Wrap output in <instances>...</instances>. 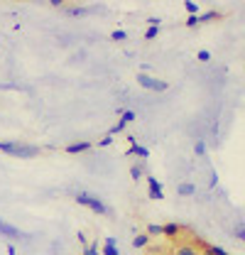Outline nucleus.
Instances as JSON below:
<instances>
[{
	"mask_svg": "<svg viewBox=\"0 0 245 255\" xmlns=\"http://www.w3.org/2000/svg\"><path fill=\"white\" fill-rule=\"evenodd\" d=\"M0 152H2V155H10V157L30 159V157L42 155V147L27 145V142H0Z\"/></svg>",
	"mask_w": 245,
	"mask_h": 255,
	"instance_id": "obj_1",
	"label": "nucleus"
},
{
	"mask_svg": "<svg viewBox=\"0 0 245 255\" xmlns=\"http://www.w3.org/2000/svg\"><path fill=\"white\" fill-rule=\"evenodd\" d=\"M137 86H142V89H147V91H154V94H162V91L169 89L167 81H162V79H157V76H150V74H137Z\"/></svg>",
	"mask_w": 245,
	"mask_h": 255,
	"instance_id": "obj_2",
	"label": "nucleus"
},
{
	"mask_svg": "<svg viewBox=\"0 0 245 255\" xmlns=\"http://www.w3.org/2000/svg\"><path fill=\"white\" fill-rule=\"evenodd\" d=\"M76 201L81 204V206H89L91 211H96V214H108V206L101 201V199H96V196H91V194H76Z\"/></svg>",
	"mask_w": 245,
	"mask_h": 255,
	"instance_id": "obj_3",
	"label": "nucleus"
},
{
	"mask_svg": "<svg viewBox=\"0 0 245 255\" xmlns=\"http://www.w3.org/2000/svg\"><path fill=\"white\" fill-rule=\"evenodd\" d=\"M0 236H5V238H10V241H17V238H27V233H22L20 228H15V226L5 223L2 219H0Z\"/></svg>",
	"mask_w": 245,
	"mask_h": 255,
	"instance_id": "obj_4",
	"label": "nucleus"
},
{
	"mask_svg": "<svg viewBox=\"0 0 245 255\" xmlns=\"http://www.w3.org/2000/svg\"><path fill=\"white\" fill-rule=\"evenodd\" d=\"M221 17V12H206V15H194V17H186V27H196V25H204V22H214Z\"/></svg>",
	"mask_w": 245,
	"mask_h": 255,
	"instance_id": "obj_5",
	"label": "nucleus"
},
{
	"mask_svg": "<svg viewBox=\"0 0 245 255\" xmlns=\"http://www.w3.org/2000/svg\"><path fill=\"white\" fill-rule=\"evenodd\" d=\"M174 255H201V253H199V248L194 243H179V246H174Z\"/></svg>",
	"mask_w": 245,
	"mask_h": 255,
	"instance_id": "obj_6",
	"label": "nucleus"
},
{
	"mask_svg": "<svg viewBox=\"0 0 245 255\" xmlns=\"http://www.w3.org/2000/svg\"><path fill=\"white\" fill-rule=\"evenodd\" d=\"M147 184H150V199H164V191H162V184L154 179V177H147Z\"/></svg>",
	"mask_w": 245,
	"mask_h": 255,
	"instance_id": "obj_7",
	"label": "nucleus"
},
{
	"mask_svg": "<svg viewBox=\"0 0 245 255\" xmlns=\"http://www.w3.org/2000/svg\"><path fill=\"white\" fill-rule=\"evenodd\" d=\"M201 255H228V251H223L221 246H211V243H201Z\"/></svg>",
	"mask_w": 245,
	"mask_h": 255,
	"instance_id": "obj_8",
	"label": "nucleus"
},
{
	"mask_svg": "<svg viewBox=\"0 0 245 255\" xmlns=\"http://www.w3.org/2000/svg\"><path fill=\"white\" fill-rule=\"evenodd\" d=\"M182 231L184 228L179 223H167V226H162V236H167V238H177Z\"/></svg>",
	"mask_w": 245,
	"mask_h": 255,
	"instance_id": "obj_9",
	"label": "nucleus"
},
{
	"mask_svg": "<svg viewBox=\"0 0 245 255\" xmlns=\"http://www.w3.org/2000/svg\"><path fill=\"white\" fill-rule=\"evenodd\" d=\"M86 150H91V142H74V145L66 147L69 155H79V152H86Z\"/></svg>",
	"mask_w": 245,
	"mask_h": 255,
	"instance_id": "obj_10",
	"label": "nucleus"
},
{
	"mask_svg": "<svg viewBox=\"0 0 245 255\" xmlns=\"http://www.w3.org/2000/svg\"><path fill=\"white\" fill-rule=\"evenodd\" d=\"M127 155H137V157H140V159H147V157H150V150H147V147H142V145H137V142H135V145H132V147H130V150H127Z\"/></svg>",
	"mask_w": 245,
	"mask_h": 255,
	"instance_id": "obj_11",
	"label": "nucleus"
},
{
	"mask_svg": "<svg viewBox=\"0 0 245 255\" xmlns=\"http://www.w3.org/2000/svg\"><path fill=\"white\" fill-rule=\"evenodd\" d=\"M177 194H179V196H194V194H196V187H194L191 182H184V184L177 187Z\"/></svg>",
	"mask_w": 245,
	"mask_h": 255,
	"instance_id": "obj_12",
	"label": "nucleus"
},
{
	"mask_svg": "<svg viewBox=\"0 0 245 255\" xmlns=\"http://www.w3.org/2000/svg\"><path fill=\"white\" fill-rule=\"evenodd\" d=\"M103 255H121V253H118V246H116V238H106Z\"/></svg>",
	"mask_w": 245,
	"mask_h": 255,
	"instance_id": "obj_13",
	"label": "nucleus"
},
{
	"mask_svg": "<svg viewBox=\"0 0 245 255\" xmlns=\"http://www.w3.org/2000/svg\"><path fill=\"white\" fill-rule=\"evenodd\" d=\"M150 243V236L147 233H137L135 238H132V248H145Z\"/></svg>",
	"mask_w": 245,
	"mask_h": 255,
	"instance_id": "obj_14",
	"label": "nucleus"
},
{
	"mask_svg": "<svg viewBox=\"0 0 245 255\" xmlns=\"http://www.w3.org/2000/svg\"><path fill=\"white\" fill-rule=\"evenodd\" d=\"M142 174H145V167H142V164H132V167H130V177H132L135 182H140Z\"/></svg>",
	"mask_w": 245,
	"mask_h": 255,
	"instance_id": "obj_15",
	"label": "nucleus"
},
{
	"mask_svg": "<svg viewBox=\"0 0 245 255\" xmlns=\"http://www.w3.org/2000/svg\"><path fill=\"white\" fill-rule=\"evenodd\" d=\"M194 155H196V157H206V142H204V140H196V145H194Z\"/></svg>",
	"mask_w": 245,
	"mask_h": 255,
	"instance_id": "obj_16",
	"label": "nucleus"
},
{
	"mask_svg": "<svg viewBox=\"0 0 245 255\" xmlns=\"http://www.w3.org/2000/svg\"><path fill=\"white\" fill-rule=\"evenodd\" d=\"M184 7H186V12L194 17V15H199V2H194V0H186L184 2Z\"/></svg>",
	"mask_w": 245,
	"mask_h": 255,
	"instance_id": "obj_17",
	"label": "nucleus"
},
{
	"mask_svg": "<svg viewBox=\"0 0 245 255\" xmlns=\"http://www.w3.org/2000/svg\"><path fill=\"white\" fill-rule=\"evenodd\" d=\"M111 39H113V42H125L127 34H125V30H113L111 32Z\"/></svg>",
	"mask_w": 245,
	"mask_h": 255,
	"instance_id": "obj_18",
	"label": "nucleus"
},
{
	"mask_svg": "<svg viewBox=\"0 0 245 255\" xmlns=\"http://www.w3.org/2000/svg\"><path fill=\"white\" fill-rule=\"evenodd\" d=\"M238 241H245V223L243 221H238V226H236V233H233Z\"/></svg>",
	"mask_w": 245,
	"mask_h": 255,
	"instance_id": "obj_19",
	"label": "nucleus"
},
{
	"mask_svg": "<svg viewBox=\"0 0 245 255\" xmlns=\"http://www.w3.org/2000/svg\"><path fill=\"white\" fill-rule=\"evenodd\" d=\"M147 236H162V226L159 223H150L147 226Z\"/></svg>",
	"mask_w": 245,
	"mask_h": 255,
	"instance_id": "obj_20",
	"label": "nucleus"
},
{
	"mask_svg": "<svg viewBox=\"0 0 245 255\" xmlns=\"http://www.w3.org/2000/svg\"><path fill=\"white\" fill-rule=\"evenodd\" d=\"M135 118H137V116H135V111H125V113L121 116V121L125 123V126H127V123H132Z\"/></svg>",
	"mask_w": 245,
	"mask_h": 255,
	"instance_id": "obj_21",
	"label": "nucleus"
},
{
	"mask_svg": "<svg viewBox=\"0 0 245 255\" xmlns=\"http://www.w3.org/2000/svg\"><path fill=\"white\" fill-rule=\"evenodd\" d=\"M196 59H199V62H211V52H209V49H201V52H199V54H196Z\"/></svg>",
	"mask_w": 245,
	"mask_h": 255,
	"instance_id": "obj_22",
	"label": "nucleus"
},
{
	"mask_svg": "<svg viewBox=\"0 0 245 255\" xmlns=\"http://www.w3.org/2000/svg\"><path fill=\"white\" fill-rule=\"evenodd\" d=\"M122 130H125V123H122V121H118V126L111 128V132H108V135L113 137V135H118V132H122Z\"/></svg>",
	"mask_w": 245,
	"mask_h": 255,
	"instance_id": "obj_23",
	"label": "nucleus"
},
{
	"mask_svg": "<svg viewBox=\"0 0 245 255\" xmlns=\"http://www.w3.org/2000/svg\"><path fill=\"white\" fill-rule=\"evenodd\" d=\"M84 255H101L98 253V246L93 243V246H89V248H84Z\"/></svg>",
	"mask_w": 245,
	"mask_h": 255,
	"instance_id": "obj_24",
	"label": "nucleus"
},
{
	"mask_svg": "<svg viewBox=\"0 0 245 255\" xmlns=\"http://www.w3.org/2000/svg\"><path fill=\"white\" fill-rule=\"evenodd\" d=\"M157 32H159V27H150V30L145 32V39H154V37H157Z\"/></svg>",
	"mask_w": 245,
	"mask_h": 255,
	"instance_id": "obj_25",
	"label": "nucleus"
},
{
	"mask_svg": "<svg viewBox=\"0 0 245 255\" xmlns=\"http://www.w3.org/2000/svg\"><path fill=\"white\" fill-rule=\"evenodd\" d=\"M147 25H150V27H159L162 20H159V17H147Z\"/></svg>",
	"mask_w": 245,
	"mask_h": 255,
	"instance_id": "obj_26",
	"label": "nucleus"
},
{
	"mask_svg": "<svg viewBox=\"0 0 245 255\" xmlns=\"http://www.w3.org/2000/svg\"><path fill=\"white\" fill-rule=\"evenodd\" d=\"M111 142H113V137H111V135H106V137H103V140H101L98 145H101V147H108Z\"/></svg>",
	"mask_w": 245,
	"mask_h": 255,
	"instance_id": "obj_27",
	"label": "nucleus"
},
{
	"mask_svg": "<svg viewBox=\"0 0 245 255\" xmlns=\"http://www.w3.org/2000/svg\"><path fill=\"white\" fill-rule=\"evenodd\" d=\"M84 12H86L84 7H71V15H76V17H79V15H84Z\"/></svg>",
	"mask_w": 245,
	"mask_h": 255,
	"instance_id": "obj_28",
	"label": "nucleus"
},
{
	"mask_svg": "<svg viewBox=\"0 0 245 255\" xmlns=\"http://www.w3.org/2000/svg\"><path fill=\"white\" fill-rule=\"evenodd\" d=\"M79 243H81L84 248H89V241H86V236H84V233H79Z\"/></svg>",
	"mask_w": 245,
	"mask_h": 255,
	"instance_id": "obj_29",
	"label": "nucleus"
},
{
	"mask_svg": "<svg viewBox=\"0 0 245 255\" xmlns=\"http://www.w3.org/2000/svg\"><path fill=\"white\" fill-rule=\"evenodd\" d=\"M218 184V177H216V172H211V179H209V187H216Z\"/></svg>",
	"mask_w": 245,
	"mask_h": 255,
	"instance_id": "obj_30",
	"label": "nucleus"
},
{
	"mask_svg": "<svg viewBox=\"0 0 245 255\" xmlns=\"http://www.w3.org/2000/svg\"><path fill=\"white\" fill-rule=\"evenodd\" d=\"M7 255H17V251H15V246H12V243L7 246Z\"/></svg>",
	"mask_w": 245,
	"mask_h": 255,
	"instance_id": "obj_31",
	"label": "nucleus"
}]
</instances>
